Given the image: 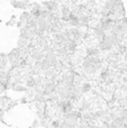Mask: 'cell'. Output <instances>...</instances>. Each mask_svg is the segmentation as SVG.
I'll use <instances>...</instances> for the list:
<instances>
[]
</instances>
